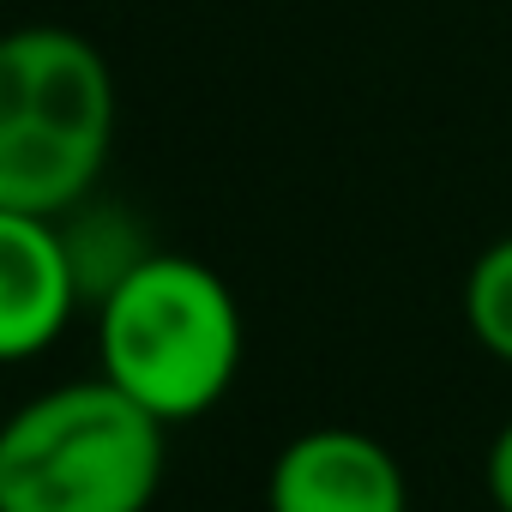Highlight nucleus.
Instances as JSON below:
<instances>
[{
  "label": "nucleus",
  "instance_id": "obj_1",
  "mask_svg": "<svg viewBox=\"0 0 512 512\" xmlns=\"http://www.w3.org/2000/svg\"><path fill=\"white\" fill-rule=\"evenodd\" d=\"M91 314H97V374L139 410H151L163 428L199 422L229 398L247 326L217 266L157 247L103 302H91Z\"/></svg>",
  "mask_w": 512,
  "mask_h": 512
},
{
  "label": "nucleus",
  "instance_id": "obj_2",
  "mask_svg": "<svg viewBox=\"0 0 512 512\" xmlns=\"http://www.w3.org/2000/svg\"><path fill=\"white\" fill-rule=\"evenodd\" d=\"M121 91L109 55L67 25L0 31V205L67 217L115 157Z\"/></svg>",
  "mask_w": 512,
  "mask_h": 512
},
{
  "label": "nucleus",
  "instance_id": "obj_3",
  "mask_svg": "<svg viewBox=\"0 0 512 512\" xmlns=\"http://www.w3.org/2000/svg\"><path fill=\"white\" fill-rule=\"evenodd\" d=\"M169 428L103 374L43 386L0 422V512H151Z\"/></svg>",
  "mask_w": 512,
  "mask_h": 512
},
{
  "label": "nucleus",
  "instance_id": "obj_4",
  "mask_svg": "<svg viewBox=\"0 0 512 512\" xmlns=\"http://www.w3.org/2000/svg\"><path fill=\"white\" fill-rule=\"evenodd\" d=\"M266 512H410V476L380 434L326 422L278 446Z\"/></svg>",
  "mask_w": 512,
  "mask_h": 512
},
{
  "label": "nucleus",
  "instance_id": "obj_5",
  "mask_svg": "<svg viewBox=\"0 0 512 512\" xmlns=\"http://www.w3.org/2000/svg\"><path fill=\"white\" fill-rule=\"evenodd\" d=\"M85 290L67 260L61 217L0 205V368L49 356L79 320Z\"/></svg>",
  "mask_w": 512,
  "mask_h": 512
},
{
  "label": "nucleus",
  "instance_id": "obj_6",
  "mask_svg": "<svg viewBox=\"0 0 512 512\" xmlns=\"http://www.w3.org/2000/svg\"><path fill=\"white\" fill-rule=\"evenodd\" d=\"M61 235H67V260H73V272H79L85 308L103 302L139 260H151V253H157L151 235H145V223H139L127 205H103L97 193H91L79 211L61 217Z\"/></svg>",
  "mask_w": 512,
  "mask_h": 512
},
{
  "label": "nucleus",
  "instance_id": "obj_7",
  "mask_svg": "<svg viewBox=\"0 0 512 512\" xmlns=\"http://www.w3.org/2000/svg\"><path fill=\"white\" fill-rule=\"evenodd\" d=\"M464 326L482 356L512 368V235H494L464 272Z\"/></svg>",
  "mask_w": 512,
  "mask_h": 512
},
{
  "label": "nucleus",
  "instance_id": "obj_8",
  "mask_svg": "<svg viewBox=\"0 0 512 512\" xmlns=\"http://www.w3.org/2000/svg\"><path fill=\"white\" fill-rule=\"evenodd\" d=\"M482 494L494 512H512V416L494 428V440L482 452Z\"/></svg>",
  "mask_w": 512,
  "mask_h": 512
}]
</instances>
